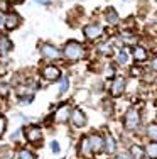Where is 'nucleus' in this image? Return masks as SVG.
I'll use <instances>...</instances> for the list:
<instances>
[{
  "label": "nucleus",
  "mask_w": 157,
  "mask_h": 159,
  "mask_svg": "<svg viewBox=\"0 0 157 159\" xmlns=\"http://www.w3.org/2000/svg\"><path fill=\"white\" fill-rule=\"evenodd\" d=\"M5 127H7V120L3 115H0V137H2L3 132H5Z\"/></svg>",
  "instance_id": "obj_24"
},
{
  "label": "nucleus",
  "mask_w": 157,
  "mask_h": 159,
  "mask_svg": "<svg viewBox=\"0 0 157 159\" xmlns=\"http://www.w3.org/2000/svg\"><path fill=\"white\" fill-rule=\"evenodd\" d=\"M88 142H89V147H91L93 152H100V151L105 149V142H103L102 135H98V134L89 135V137H88Z\"/></svg>",
  "instance_id": "obj_4"
},
{
  "label": "nucleus",
  "mask_w": 157,
  "mask_h": 159,
  "mask_svg": "<svg viewBox=\"0 0 157 159\" xmlns=\"http://www.w3.org/2000/svg\"><path fill=\"white\" fill-rule=\"evenodd\" d=\"M100 51H102L103 54H111V46L110 44H102V46H100Z\"/></svg>",
  "instance_id": "obj_25"
},
{
  "label": "nucleus",
  "mask_w": 157,
  "mask_h": 159,
  "mask_svg": "<svg viewBox=\"0 0 157 159\" xmlns=\"http://www.w3.org/2000/svg\"><path fill=\"white\" fill-rule=\"evenodd\" d=\"M19 159H34V154L27 149H20L19 151Z\"/></svg>",
  "instance_id": "obj_21"
},
{
  "label": "nucleus",
  "mask_w": 157,
  "mask_h": 159,
  "mask_svg": "<svg viewBox=\"0 0 157 159\" xmlns=\"http://www.w3.org/2000/svg\"><path fill=\"white\" fill-rule=\"evenodd\" d=\"M117 159H132V156H130V154H120Z\"/></svg>",
  "instance_id": "obj_30"
},
{
  "label": "nucleus",
  "mask_w": 157,
  "mask_h": 159,
  "mask_svg": "<svg viewBox=\"0 0 157 159\" xmlns=\"http://www.w3.org/2000/svg\"><path fill=\"white\" fill-rule=\"evenodd\" d=\"M103 142H105V151H107L108 154L115 152V147H117V146H115V141H113V137H111L110 134L103 139Z\"/></svg>",
  "instance_id": "obj_15"
},
{
  "label": "nucleus",
  "mask_w": 157,
  "mask_h": 159,
  "mask_svg": "<svg viewBox=\"0 0 157 159\" xmlns=\"http://www.w3.org/2000/svg\"><path fill=\"white\" fill-rule=\"evenodd\" d=\"M25 139H27L29 142H37L42 139V130H41V127L37 125H31L25 129Z\"/></svg>",
  "instance_id": "obj_3"
},
{
  "label": "nucleus",
  "mask_w": 157,
  "mask_h": 159,
  "mask_svg": "<svg viewBox=\"0 0 157 159\" xmlns=\"http://www.w3.org/2000/svg\"><path fill=\"white\" fill-rule=\"evenodd\" d=\"M42 76L46 80H49V81H52V80H58L59 76H61V71H59L56 66H46L42 70Z\"/></svg>",
  "instance_id": "obj_10"
},
{
  "label": "nucleus",
  "mask_w": 157,
  "mask_h": 159,
  "mask_svg": "<svg viewBox=\"0 0 157 159\" xmlns=\"http://www.w3.org/2000/svg\"><path fill=\"white\" fill-rule=\"evenodd\" d=\"M122 41L125 44H135L137 43V37L133 36V34H130V32H123L122 34Z\"/></svg>",
  "instance_id": "obj_19"
},
{
  "label": "nucleus",
  "mask_w": 157,
  "mask_h": 159,
  "mask_svg": "<svg viewBox=\"0 0 157 159\" xmlns=\"http://www.w3.org/2000/svg\"><path fill=\"white\" fill-rule=\"evenodd\" d=\"M127 59H129V58H127V54H125V52H120V54H118V63H120V64L127 63Z\"/></svg>",
  "instance_id": "obj_28"
},
{
  "label": "nucleus",
  "mask_w": 157,
  "mask_h": 159,
  "mask_svg": "<svg viewBox=\"0 0 157 159\" xmlns=\"http://www.w3.org/2000/svg\"><path fill=\"white\" fill-rule=\"evenodd\" d=\"M152 68H154V70L157 71V58L154 59V61H152Z\"/></svg>",
  "instance_id": "obj_32"
},
{
  "label": "nucleus",
  "mask_w": 157,
  "mask_h": 159,
  "mask_svg": "<svg viewBox=\"0 0 157 159\" xmlns=\"http://www.w3.org/2000/svg\"><path fill=\"white\" fill-rule=\"evenodd\" d=\"M19 20H20V19H19L17 14H9V16L3 19V24H5V27L10 31V29H15L19 25Z\"/></svg>",
  "instance_id": "obj_12"
},
{
  "label": "nucleus",
  "mask_w": 157,
  "mask_h": 159,
  "mask_svg": "<svg viewBox=\"0 0 157 159\" xmlns=\"http://www.w3.org/2000/svg\"><path fill=\"white\" fill-rule=\"evenodd\" d=\"M9 95V85H0V97H7Z\"/></svg>",
  "instance_id": "obj_26"
},
{
  "label": "nucleus",
  "mask_w": 157,
  "mask_h": 159,
  "mask_svg": "<svg viewBox=\"0 0 157 159\" xmlns=\"http://www.w3.org/2000/svg\"><path fill=\"white\" fill-rule=\"evenodd\" d=\"M14 44L5 34H0V56H7L10 51H12Z\"/></svg>",
  "instance_id": "obj_5"
},
{
  "label": "nucleus",
  "mask_w": 157,
  "mask_h": 159,
  "mask_svg": "<svg viewBox=\"0 0 157 159\" xmlns=\"http://www.w3.org/2000/svg\"><path fill=\"white\" fill-rule=\"evenodd\" d=\"M125 90V80H123L122 76H117L115 78V81H113V85H111V95L113 97H118V95H122V92Z\"/></svg>",
  "instance_id": "obj_8"
},
{
  "label": "nucleus",
  "mask_w": 157,
  "mask_h": 159,
  "mask_svg": "<svg viewBox=\"0 0 157 159\" xmlns=\"http://www.w3.org/2000/svg\"><path fill=\"white\" fill-rule=\"evenodd\" d=\"M12 2H15V3H17V2H20V0H12Z\"/></svg>",
  "instance_id": "obj_34"
},
{
  "label": "nucleus",
  "mask_w": 157,
  "mask_h": 159,
  "mask_svg": "<svg viewBox=\"0 0 157 159\" xmlns=\"http://www.w3.org/2000/svg\"><path fill=\"white\" fill-rule=\"evenodd\" d=\"M145 152H147V156L150 159H157V142L149 144L147 149H145Z\"/></svg>",
  "instance_id": "obj_18"
},
{
  "label": "nucleus",
  "mask_w": 157,
  "mask_h": 159,
  "mask_svg": "<svg viewBox=\"0 0 157 159\" xmlns=\"http://www.w3.org/2000/svg\"><path fill=\"white\" fill-rule=\"evenodd\" d=\"M68 86H69V81H68V78H63V80H61V86H59V93H66V90H68Z\"/></svg>",
  "instance_id": "obj_23"
},
{
  "label": "nucleus",
  "mask_w": 157,
  "mask_h": 159,
  "mask_svg": "<svg viewBox=\"0 0 157 159\" xmlns=\"http://www.w3.org/2000/svg\"><path fill=\"white\" fill-rule=\"evenodd\" d=\"M37 2H39V3H47L49 0H37Z\"/></svg>",
  "instance_id": "obj_33"
},
{
  "label": "nucleus",
  "mask_w": 157,
  "mask_h": 159,
  "mask_svg": "<svg viewBox=\"0 0 157 159\" xmlns=\"http://www.w3.org/2000/svg\"><path fill=\"white\" fill-rule=\"evenodd\" d=\"M105 17H107V22L110 25H117L118 24V14L115 12V9H108L107 14H105Z\"/></svg>",
  "instance_id": "obj_14"
},
{
  "label": "nucleus",
  "mask_w": 157,
  "mask_h": 159,
  "mask_svg": "<svg viewBox=\"0 0 157 159\" xmlns=\"http://www.w3.org/2000/svg\"><path fill=\"white\" fill-rule=\"evenodd\" d=\"M41 52H42V56L47 59H58L59 58V51L52 46V44H44V46H41Z\"/></svg>",
  "instance_id": "obj_6"
},
{
  "label": "nucleus",
  "mask_w": 157,
  "mask_h": 159,
  "mask_svg": "<svg viewBox=\"0 0 157 159\" xmlns=\"http://www.w3.org/2000/svg\"><path fill=\"white\" fill-rule=\"evenodd\" d=\"M83 46H81L80 43H76V41H69V43H66L64 46V56L66 59H69V61H78L80 58H83Z\"/></svg>",
  "instance_id": "obj_1"
},
{
  "label": "nucleus",
  "mask_w": 157,
  "mask_h": 159,
  "mask_svg": "<svg viewBox=\"0 0 157 159\" xmlns=\"http://www.w3.org/2000/svg\"><path fill=\"white\" fill-rule=\"evenodd\" d=\"M14 157V152L10 149H2L0 151V159H12Z\"/></svg>",
  "instance_id": "obj_22"
},
{
  "label": "nucleus",
  "mask_w": 157,
  "mask_h": 159,
  "mask_svg": "<svg viewBox=\"0 0 157 159\" xmlns=\"http://www.w3.org/2000/svg\"><path fill=\"white\" fill-rule=\"evenodd\" d=\"M80 152H81V156H85V157H91L93 151H91V147H89L88 137L81 139V142H80Z\"/></svg>",
  "instance_id": "obj_13"
},
{
  "label": "nucleus",
  "mask_w": 157,
  "mask_h": 159,
  "mask_svg": "<svg viewBox=\"0 0 157 159\" xmlns=\"http://www.w3.org/2000/svg\"><path fill=\"white\" fill-rule=\"evenodd\" d=\"M0 10H9V3H7V0H0Z\"/></svg>",
  "instance_id": "obj_29"
},
{
  "label": "nucleus",
  "mask_w": 157,
  "mask_h": 159,
  "mask_svg": "<svg viewBox=\"0 0 157 159\" xmlns=\"http://www.w3.org/2000/svg\"><path fill=\"white\" fill-rule=\"evenodd\" d=\"M144 154H145V151L140 146H132V149H130V156L133 159H144Z\"/></svg>",
  "instance_id": "obj_17"
},
{
  "label": "nucleus",
  "mask_w": 157,
  "mask_h": 159,
  "mask_svg": "<svg viewBox=\"0 0 157 159\" xmlns=\"http://www.w3.org/2000/svg\"><path fill=\"white\" fill-rule=\"evenodd\" d=\"M132 75H140V70L139 68H132Z\"/></svg>",
  "instance_id": "obj_31"
},
{
  "label": "nucleus",
  "mask_w": 157,
  "mask_h": 159,
  "mask_svg": "<svg viewBox=\"0 0 157 159\" xmlns=\"http://www.w3.org/2000/svg\"><path fill=\"white\" fill-rule=\"evenodd\" d=\"M68 115H69V105H61V107L56 110L54 119H56V122H64V120L68 119Z\"/></svg>",
  "instance_id": "obj_11"
},
{
  "label": "nucleus",
  "mask_w": 157,
  "mask_h": 159,
  "mask_svg": "<svg viewBox=\"0 0 157 159\" xmlns=\"http://www.w3.org/2000/svg\"><path fill=\"white\" fill-rule=\"evenodd\" d=\"M147 134L152 141L157 142V124H150V125L147 127Z\"/></svg>",
  "instance_id": "obj_20"
},
{
  "label": "nucleus",
  "mask_w": 157,
  "mask_h": 159,
  "mask_svg": "<svg viewBox=\"0 0 157 159\" xmlns=\"http://www.w3.org/2000/svg\"><path fill=\"white\" fill-rule=\"evenodd\" d=\"M140 124V115L135 108H129V112L125 113V127L129 130H135Z\"/></svg>",
  "instance_id": "obj_2"
},
{
  "label": "nucleus",
  "mask_w": 157,
  "mask_h": 159,
  "mask_svg": "<svg viewBox=\"0 0 157 159\" xmlns=\"http://www.w3.org/2000/svg\"><path fill=\"white\" fill-rule=\"evenodd\" d=\"M133 58H135L137 61H145V59H147V51L140 46L133 48Z\"/></svg>",
  "instance_id": "obj_16"
},
{
  "label": "nucleus",
  "mask_w": 157,
  "mask_h": 159,
  "mask_svg": "<svg viewBox=\"0 0 157 159\" xmlns=\"http://www.w3.org/2000/svg\"><path fill=\"white\" fill-rule=\"evenodd\" d=\"M100 34H102V27L96 24H88L85 27V36L88 39H96V37H100Z\"/></svg>",
  "instance_id": "obj_9"
},
{
  "label": "nucleus",
  "mask_w": 157,
  "mask_h": 159,
  "mask_svg": "<svg viewBox=\"0 0 157 159\" xmlns=\"http://www.w3.org/2000/svg\"><path fill=\"white\" fill-rule=\"evenodd\" d=\"M71 120H73V125H76V127H83L85 124H86V117H85V113L81 112L80 108H74L73 110Z\"/></svg>",
  "instance_id": "obj_7"
},
{
  "label": "nucleus",
  "mask_w": 157,
  "mask_h": 159,
  "mask_svg": "<svg viewBox=\"0 0 157 159\" xmlns=\"http://www.w3.org/2000/svg\"><path fill=\"white\" fill-rule=\"evenodd\" d=\"M51 149H52V152H54V154H58L59 152V144L56 142V141H52L51 142Z\"/></svg>",
  "instance_id": "obj_27"
}]
</instances>
